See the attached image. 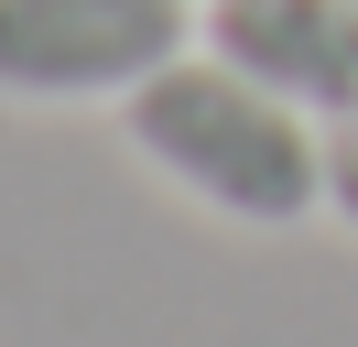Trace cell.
Wrapping results in <instances>:
<instances>
[{
  "mask_svg": "<svg viewBox=\"0 0 358 347\" xmlns=\"http://www.w3.org/2000/svg\"><path fill=\"white\" fill-rule=\"evenodd\" d=\"M120 141L141 152V174H163L185 206L228 228H304L326 206V120H304L206 43H185L163 76L120 98Z\"/></svg>",
  "mask_w": 358,
  "mask_h": 347,
  "instance_id": "obj_1",
  "label": "cell"
},
{
  "mask_svg": "<svg viewBox=\"0 0 358 347\" xmlns=\"http://www.w3.org/2000/svg\"><path fill=\"white\" fill-rule=\"evenodd\" d=\"M196 43V0H0V98L98 108Z\"/></svg>",
  "mask_w": 358,
  "mask_h": 347,
  "instance_id": "obj_2",
  "label": "cell"
},
{
  "mask_svg": "<svg viewBox=\"0 0 358 347\" xmlns=\"http://www.w3.org/2000/svg\"><path fill=\"white\" fill-rule=\"evenodd\" d=\"M196 43L326 130L358 120V0H206Z\"/></svg>",
  "mask_w": 358,
  "mask_h": 347,
  "instance_id": "obj_3",
  "label": "cell"
},
{
  "mask_svg": "<svg viewBox=\"0 0 358 347\" xmlns=\"http://www.w3.org/2000/svg\"><path fill=\"white\" fill-rule=\"evenodd\" d=\"M326 217H336V228H358V120L326 130Z\"/></svg>",
  "mask_w": 358,
  "mask_h": 347,
  "instance_id": "obj_4",
  "label": "cell"
}]
</instances>
